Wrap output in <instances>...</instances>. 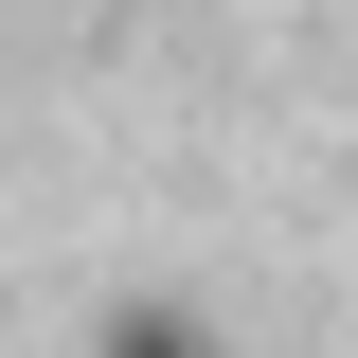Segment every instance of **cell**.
I'll return each instance as SVG.
<instances>
[{"label":"cell","mask_w":358,"mask_h":358,"mask_svg":"<svg viewBox=\"0 0 358 358\" xmlns=\"http://www.w3.org/2000/svg\"><path fill=\"white\" fill-rule=\"evenodd\" d=\"M90 358H233V341H215V305H179V287H126V305L90 322Z\"/></svg>","instance_id":"obj_1"}]
</instances>
